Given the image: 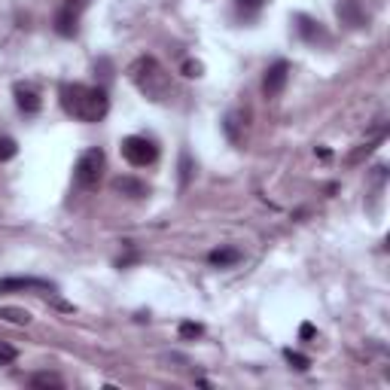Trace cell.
Wrapping results in <instances>:
<instances>
[{"instance_id":"cell-1","label":"cell","mask_w":390,"mask_h":390,"mask_svg":"<svg viewBox=\"0 0 390 390\" xmlns=\"http://www.w3.org/2000/svg\"><path fill=\"white\" fill-rule=\"evenodd\" d=\"M61 107L79 122H101L110 110V98L98 86L65 83L61 86Z\"/></svg>"},{"instance_id":"cell-2","label":"cell","mask_w":390,"mask_h":390,"mask_svg":"<svg viewBox=\"0 0 390 390\" xmlns=\"http://www.w3.org/2000/svg\"><path fill=\"white\" fill-rule=\"evenodd\" d=\"M128 79L135 83V88L144 98H149V101H156V104H162L171 98V74L159 65V58L153 55H140L135 58L128 65Z\"/></svg>"},{"instance_id":"cell-3","label":"cell","mask_w":390,"mask_h":390,"mask_svg":"<svg viewBox=\"0 0 390 390\" xmlns=\"http://www.w3.org/2000/svg\"><path fill=\"white\" fill-rule=\"evenodd\" d=\"M104 165H107V156H104V149H86L83 156H79V162L74 168V180L79 189H95L98 183H101V174H104Z\"/></svg>"},{"instance_id":"cell-4","label":"cell","mask_w":390,"mask_h":390,"mask_svg":"<svg viewBox=\"0 0 390 390\" xmlns=\"http://www.w3.org/2000/svg\"><path fill=\"white\" fill-rule=\"evenodd\" d=\"M119 149H122V159H126L128 165H135V168H147V165H153L159 159V147L149 137H140V135L126 137Z\"/></svg>"},{"instance_id":"cell-5","label":"cell","mask_w":390,"mask_h":390,"mask_svg":"<svg viewBox=\"0 0 390 390\" xmlns=\"http://www.w3.org/2000/svg\"><path fill=\"white\" fill-rule=\"evenodd\" d=\"M287 79H290V65H287V61H274V65L265 70L262 95L265 98H278L283 88H287Z\"/></svg>"},{"instance_id":"cell-6","label":"cell","mask_w":390,"mask_h":390,"mask_svg":"<svg viewBox=\"0 0 390 390\" xmlns=\"http://www.w3.org/2000/svg\"><path fill=\"white\" fill-rule=\"evenodd\" d=\"M13 95H15V104H19V110L22 113H28V116H34V113H40V107H43V101H40V95L34 92L31 86H15L13 88Z\"/></svg>"},{"instance_id":"cell-7","label":"cell","mask_w":390,"mask_h":390,"mask_svg":"<svg viewBox=\"0 0 390 390\" xmlns=\"http://www.w3.org/2000/svg\"><path fill=\"white\" fill-rule=\"evenodd\" d=\"M110 186H113V192L128 195V199H144V195H149L147 183L137 180V177H116V180H113Z\"/></svg>"},{"instance_id":"cell-8","label":"cell","mask_w":390,"mask_h":390,"mask_svg":"<svg viewBox=\"0 0 390 390\" xmlns=\"http://www.w3.org/2000/svg\"><path fill=\"white\" fill-rule=\"evenodd\" d=\"M13 290H52V283L43 278H4L0 281V292H13Z\"/></svg>"},{"instance_id":"cell-9","label":"cell","mask_w":390,"mask_h":390,"mask_svg":"<svg viewBox=\"0 0 390 390\" xmlns=\"http://www.w3.org/2000/svg\"><path fill=\"white\" fill-rule=\"evenodd\" d=\"M296 31H299V37L308 40V43L326 40V34H323V28H321V22L308 19V15H296Z\"/></svg>"},{"instance_id":"cell-10","label":"cell","mask_w":390,"mask_h":390,"mask_svg":"<svg viewBox=\"0 0 390 390\" xmlns=\"http://www.w3.org/2000/svg\"><path fill=\"white\" fill-rule=\"evenodd\" d=\"M244 128H247V116L244 113H229L226 122H223V131L232 144H241L244 140Z\"/></svg>"},{"instance_id":"cell-11","label":"cell","mask_w":390,"mask_h":390,"mask_svg":"<svg viewBox=\"0 0 390 390\" xmlns=\"http://www.w3.org/2000/svg\"><path fill=\"white\" fill-rule=\"evenodd\" d=\"M208 262L217 265V269H229V265L241 262V250H238V247H220V250L208 253Z\"/></svg>"},{"instance_id":"cell-12","label":"cell","mask_w":390,"mask_h":390,"mask_svg":"<svg viewBox=\"0 0 390 390\" xmlns=\"http://www.w3.org/2000/svg\"><path fill=\"white\" fill-rule=\"evenodd\" d=\"M76 22H79V15L70 13L67 6H61V10L55 13V31L61 34V37H74V34H76Z\"/></svg>"},{"instance_id":"cell-13","label":"cell","mask_w":390,"mask_h":390,"mask_svg":"<svg viewBox=\"0 0 390 390\" xmlns=\"http://www.w3.org/2000/svg\"><path fill=\"white\" fill-rule=\"evenodd\" d=\"M31 387L34 390H61L65 381H61L55 372H37V375H31Z\"/></svg>"},{"instance_id":"cell-14","label":"cell","mask_w":390,"mask_h":390,"mask_svg":"<svg viewBox=\"0 0 390 390\" xmlns=\"http://www.w3.org/2000/svg\"><path fill=\"white\" fill-rule=\"evenodd\" d=\"M262 6H265V0H235V13L241 15L244 22H253L256 15L262 13Z\"/></svg>"},{"instance_id":"cell-15","label":"cell","mask_w":390,"mask_h":390,"mask_svg":"<svg viewBox=\"0 0 390 390\" xmlns=\"http://www.w3.org/2000/svg\"><path fill=\"white\" fill-rule=\"evenodd\" d=\"M339 15H342V19H348L354 28H357V25H363V15H360L357 6H354V0H342V4H339Z\"/></svg>"},{"instance_id":"cell-16","label":"cell","mask_w":390,"mask_h":390,"mask_svg":"<svg viewBox=\"0 0 390 390\" xmlns=\"http://www.w3.org/2000/svg\"><path fill=\"white\" fill-rule=\"evenodd\" d=\"M0 317L4 321H10V323H31V314L28 311H22V308H0Z\"/></svg>"},{"instance_id":"cell-17","label":"cell","mask_w":390,"mask_h":390,"mask_svg":"<svg viewBox=\"0 0 390 390\" xmlns=\"http://www.w3.org/2000/svg\"><path fill=\"white\" fill-rule=\"evenodd\" d=\"M283 357H287V363L292 369H299V372H305L308 366H311V360L305 357V354H299V351H283Z\"/></svg>"},{"instance_id":"cell-18","label":"cell","mask_w":390,"mask_h":390,"mask_svg":"<svg viewBox=\"0 0 390 390\" xmlns=\"http://www.w3.org/2000/svg\"><path fill=\"white\" fill-rule=\"evenodd\" d=\"M189 177H192V159H189V153H180V189H186L189 186Z\"/></svg>"},{"instance_id":"cell-19","label":"cell","mask_w":390,"mask_h":390,"mask_svg":"<svg viewBox=\"0 0 390 390\" xmlns=\"http://www.w3.org/2000/svg\"><path fill=\"white\" fill-rule=\"evenodd\" d=\"M15 153H19L15 140H13V137H0V162H10Z\"/></svg>"},{"instance_id":"cell-20","label":"cell","mask_w":390,"mask_h":390,"mask_svg":"<svg viewBox=\"0 0 390 390\" xmlns=\"http://www.w3.org/2000/svg\"><path fill=\"white\" fill-rule=\"evenodd\" d=\"M15 360H19V351H15L13 344L0 342V366H6V363H15Z\"/></svg>"},{"instance_id":"cell-21","label":"cell","mask_w":390,"mask_h":390,"mask_svg":"<svg viewBox=\"0 0 390 390\" xmlns=\"http://www.w3.org/2000/svg\"><path fill=\"white\" fill-rule=\"evenodd\" d=\"M201 332H205V326H201V323H189V321L180 323V335H183V339H199Z\"/></svg>"},{"instance_id":"cell-22","label":"cell","mask_w":390,"mask_h":390,"mask_svg":"<svg viewBox=\"0 0 390 390\" xmlns=\"http://www.w3.org/2000/svg\"><path fill=\"white\" fill-rule=\"evenodd\" d=\"M183 74L186 76H201V74H205V65H201V61H183Z\"/></svg>"},{"instance_id":"cell-23","label":"cell","mask_w":390,"mask_h":390,"mask_svg":"<svg viewBox=\"0 0 390 390\" xmlns=\"http://www.w3.org/2000/svg\"><path fill=\"white\" fill-rule=\"evenodd\" d=\"M88 4H92V0H67L65 6H67L70 13H76V15H79V13H86V10H88Z\"/></svg>"},{"instance_id":"cell-24","label":"cell","mask_w":390,"mask_h":390,"mask_svg":"<svg viewBox=\"0 0 390 390\" xmlns=\"http://www.w3.org/2000/svg\"><path fill=\"white\" fill-rule=\"evenodd\" d=\"M299 335H302V339H311V335H314V326H311V323H302V330H299Z\"/></svg>"}]
</instances>
